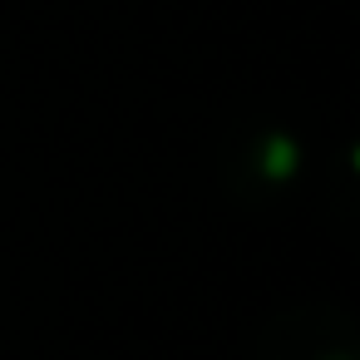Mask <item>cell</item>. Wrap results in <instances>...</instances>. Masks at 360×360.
Returning <instances> with one entry per match:
<instances>
[]
</instances>
